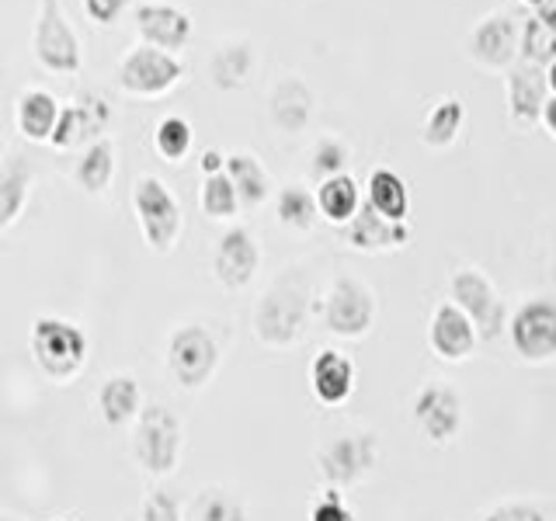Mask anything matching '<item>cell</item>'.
<instances>
[{"label":"cell","mask_w":556,"mask_h":521,"mask_svg":"<svg viewBox=\"0 0 556 521\" xmlns=\"http://www.w3.org/2000/svg\"><path fill=\"white\" fill-rule=\"evenodd\" d=\"M309 327V275L286 268L254 306V334L265 347H292Z\"/></svg>","instance_id":"6da1fadb"},{"label":"cell","mask_w":556,"mask_h":521,"mask_svg":"<svg viewBox=\"0 0 556 521\" xmlns=\"http://www.w3.org/2000/svg\"><path fill=\"white\" fill-rule=\"evenodd\" d=\"M28 344H31L35 365L56 382L74 379L87 365V352H91L84 330L77 323L63 320V317H39L35 320Z\"/></svg>","instance_id":"7a4b0ae2"},{"label":"cell","mask_w":556,"mask_h":521,"mask_svg":"<svg viewBox=\"0 0 556 521\" xmlns=\"http://www.w3.org/2000/svg\"><path fill=\"white\" fill-rule=\"evenodd\" d=\"M132 208L150 251L170 254L181 233V205L174 199V191L153 174H139L132 185Z\"/></svg>","instance_id":"3957f363"},{"label":"cell","mask_w":556,"mask_h":521,"mask_svg":"<svg viewBox=\"0 0 556 521\" xmlns=\"http://www.w3.org/2000/svg\"><path fill=\"white\" fill-rule=\"evenodd\" d=\"M132 456L150 476L174 473V469H178V456H181L178 414L161 404L143 407V414H139V421H136V434H132Z\"/></svg>","instance_id":"277c9868"},{"label":"cell","mask_w":556,"mask_h":521,"mask_svg":"<svg viewBox=\"0 0 556 521\" xmlns=\"http://www.w3.org/2000/svg\"><path fill=\"white\" fill-rule=\"evenodd\" d=\"M31 49L35 60L52 69V74H80L84 49L77 31L66 22L60 0H39V22H35Z\"/></svg>","instance_id":"5b68a950"},{"label":"cell","mask_w":556,"mask_h":521,"mask_svg":"<svg viewBox=\"0 0 556 521\" xmlns=\"http://www.w3.org/2000/svg\"><path fill=\"white\" fill-rule=\"evenodd\" d=\"M219 365V344L199 323H185L167 341V369L181 390H202Z\"/></svg>","instance_id":"8992f818"},{"label":"cell","mask_w":556,"mask_h":521,"mask_svg":"<svg viewBox=\"0 0 556 521\" xmlns=\"http://www.w3.org/2000/svg\"><path fill=\"white\" fill-rule=\"evenodd\" d=\"M511 347L521 361L543 365L556 358V300L553 295H532L508 323Z\"/></svg>","instance_id":"52a82bcc"},{"label":"cell","mask_w":556,"mask_h":521,"mask_svg":"<svg viewBox=\"0 0 556 521\" xmlns=\"http://www.w3.org/2000/svg\"><path fill=\"white\" fill-rule=\"evenodd\" d=\"M376 320V295L355 275H338L324 300V323L338 338H365Z\"/></svg>","instance_id":"ba28073f"},{"label":"cell","mask_w":556,"mask_h":521,"mask_svg":"<svg viewBox=\"0 0 556 521\" xmlns=\"http://www.w3.org/2000/svg\"><path fill=\"white\" fill-rule=\"evenodd\" d=\"M181 74H185V66L174 52L139 42L118 63V87L136 98H156V94H167L170 87L181 80Z\"/></svg>","instance_id":"9c48e42d"},{"label":"cell","mask_w":556,"mask_h":521,"mask_svg":"<svg viewBox=\"0 0 556 521\" xmlns=\"http://www.w3.org/2000/svg\"><path fill=\"white\" fill-rule=\"evenodd\" d=\"M448 300L477 323L480 341H494L504 327V300L480 268H459L448 278Z\"/></svg>","instance_id":"30bf717a"},{"label":"cell","mask_w":556,"mask_h":521,"mask_svg":"<svg viewBox=\"0 0 556 521\" xmlns=\"http://www.w3.org/2000/svg\"><path fill=\"white\" fill-rule=\"evenodd\" d=\"M379 462V442L372 431L341 434L317 452V469L330 486H352L365 480Z\"/></svg>","instance_id":"8fae6325"},{"label":"cell","mask_w":556,"mask_h":521,"mask_svg":"<svg viewBox=\"0 0 556 521\" xmlns=\"http://www.w3.org/2000/svg\"><path fill=\"white\" fill-rule=\"evenodd\" d=\"M466 56L486 69H508L521 56V25L508 11H491L466 35Z\"/></svg>","instance_id":"7c38bea8"},{"label":"cell","mask_w":556,"mask_h":521,"mask_svg":"<svg viewBox=\"0 0 556 521\" xmlns=\"http://www.w3.org/2000/svg\"><path fill=\"white\" fill-rule=\"evenodd\" d=\"M414 424L434 445H448L463 428V399L448 382H425L414 396Z\"/></svg>","instance_id":"4fadbf2b"},{"label":"cell","mask_w":556,"mask_h":521,"mask_svg":"<svg viewBox=\"0 0 556 521\" xmlns=\"http://www.w3.org/2000/svg\"><path fill=\"white\" fill-rule=\"evenodd\" d=\"M261 268V247H257V237L243 226H230L219 240H216V251H213V275L223 289H248L251 278Z\"/></svg>","instance_id":"5bb4252c"},{"label":"cell","mask_w":556,"mask_h":521,"mask_svg":"<svg viewBox=\"0 0 556 521\" xmlns=\"http://www.w3.org/2000/svg\"><path fill=\"white\" fill-rule=\"evenodd\" d=\"M504 80H508V112H511L515 126L532 129L535 122H543V109L553 98L546 66L518 60L515 66H508V77Z\"/></svg>","instance_id":"9a60e30c"},{"label":"cell","mask_w":556,"mask_h":521,"mask_svg":"<svg viewBox=\"0 0 556 521\" xmlns=\"http://www.w3.org/2000/svg\"><path fill=\"white\" fill-rule=\"evenodd\" d=\"M477 341H480L477 323L456 303L448 300L442 306H434L428 323V344L442 361H466L477 352Z\"/></svg>","instance_id":"2e32d148"},{"label":"cell","mask_w":556,"mask_h":521,"mask_svg":"<svg viewBox=\"0 0 556 521\" xmlns=\"http://www.w3.org/2000/svg\"><path fill=\"white\" fill-rule=\"evenodd\" d=\"M109 122H112L109 104H104L98 94H84L74 104H63L56 132H52L49 143L56 150H74L84 143V139L98 143V139H104V132H109Z\"/></svg>","instance_id":"e0dca14e"},{"label":"cell","mask_w":556,"mask_h":521,"mask_svg":"<svg viewBox=\"0 0 556 521\" xmlns=\"http://www.w3.org/2000/svg\"><path fill=\"white\" fill-rule=\"evenodd\" d=\"M136 31H139V39H143V46L178 52L191 39V17L174 4H139Z\"/></svg>","instance_id":"ac0fdd59"},{"label":"cell","mask_w":556,"mask_h":521,"mask_svg":"<svg viewBox=\"0 0 556 521\" xmlns=\"http://www.w3.org/2000/svg\"><path fill=\"white\" fill-rule=\"evenodd\" d=\"M313 109H317V98H313V91L300 77H282L268 94V118L286 136L303 132L313 118Z\"/></svg>","instance_id":"d6986e66"},{"label":"cell","mask_w":556,"mask_h":521,"mask_svg":"<svg viewBox=\"0 0 556 521\" xmlns=\"http://www.w3.org/2000/svg\"><path fill=\"white\" fill-rule=\"evenodd\" d=\"M309 386L317 393L320 404L327 407H341L348 396L355 393V365L348 355L334 352V347H324L317 352L309 365Z\"/></svg>","instance_id":"ffe728a7"},{"label":"cell","mask_w":556,"mask_h":521,"mask_svg":"<svg viewBox=\"0 0 556 521\" xmlns=\"http://www.w3.org/2000/svg\"><path fill=\"white\" fill-rule=\"evenodd\" d=\"M344 240L352 243L355 251L376 254V251H390V247H404L410 240V226L407 223H390L382 219L376 208L365 202L358 208V216L344 226Z\"/></svg>","instance_id":"44dd1931"},{"label":"cell","mask_w":556,"mask_h":521,"mask_svg":"<svg viewBox=\"0 0 556 521\" xmlns=\"http://www.w3.org/2000/svg\"><path fill=\"white\" fill-rule=\"evenodd\" d=\"M98 410H101V421L109 428L129 424L132 417L143 414V393H139V382L126 372L109 376L98 390Z\"/></svg>","instance_id":"7402d4cb"},{"label":"cell","mask_w":556,"mask_h":521,"mask_svg":"<svg viewBox=\"0 0 556 521\" xmlns=\"http://www.w3.org/2000/svg\"><path fill=\"white\" fill-rule=\"evenodd\" d=\"M60 112V101L35 87V91H25L17 98V129H22L28 143H49L52 132H56Z\"/></svg>","instance_id":"603a6c76"},{"label":"cell","mask_w":556,"mask_h":521,"mask_svg":"<svg viewBox=\"0 0 556 521\" xmlns=\"http://www.w3.org/2000/svg\"><path fill=\"white\" fill-rule=\"evenodd\" d=\"M31 181H35L31 164L11 153L4 161V170H0V230H11L17 216H22V208L31 195Z\"/></svg>","instance_id":"cb8c5ba5"},{"label":"cell","mask_w":556,"mask_h":521,"mask_svg":"<svg viewBox=\"0 0 556 521\" xmlns=\"http://www.w3.org/2000/svg\"><path fill=\"white\" fill-rule=\"evenodd\" d=\"M254 63H257L254 46L226 42L213 52V60H208V77H213V87H219V91H240V87H248Z\"/></svg>","instance_id":"d4e9b609"},{"label":"cell","mask_w":556,"mask_h":521,"mask_svg":"<svg viewBox=\"0 0 556 521\" xmlns=\"http://www.w3.org/2000/svg\"><path fill=\"white\" fill-rule=\"evenodd\" d=\"M317 205H320V216L327 223H338V226H348L362 208V191H358V181L352 174H334V178L320 181L317 188Z\"/></svg>","instance_id":"484cf974"},{"label":"cell","mask_w":556,"mask_h":521,"mask_svg":"<svg viewBox=\"0 0 556 521\" xmlns=\"http://www.w3.org/2000/svg\"><path fill=\"white\" fill-rule=\"evenodd\" d=\"M369 205L382 219L390 223H407V208H410V195H407V185L400 178L396 170L390 167H379L369 174Z\"/></svg>","instance_id":"4316f807"},{"label":"cell","mask_w":556,"mask_h":521,"mask_svg":"<svg viewBox=\"0 0 556 521\" xmlns=\"http://www.w3.org/2000/svg\"><path fill=\"white\" fill-rule=\"evenodd\" d=\"M74 178L87 195H101V191L112 185V178H115V143L112 139H98V143H91L80 153Z\"/></svg>","instance_id":"83f0119b"},{"label":"cell","mask_w":556,"mask_h":521,"mask_svg":"<svg viewBox=\"0 0 556 521\" xmlns=\"http://www.w3.org/2000/svg\"><path fill=\"white\" fill-rule=\"evenodd\" d=\"M226 174H230L233 185H237L240 205L254 208V205H261L268 199V191H271L268 174H265V167L257 164L254 153H230V156H226Z\"/></svg>","instance_id":"f1b7e54d"},{"label":"cell","mask_w":556,"mask_h":521,"mask_svg":"<svg viewBox=\"0 0 556 521\" xmlns=\"http://www.w3.org/2000/svg\"><path fill=\"white\" fill-rule=\"evenodd\" d=\"M463 118H466L463 98H456V94L442 98V101L428 112V118H425V129H421L425 147H431V150H445V147H452V143H456L459 129H463Z\"/></svg>","instance_id":"f546056e"},{"label":"cell","mask_w":556,"mask_h":521,"mask_svg":"<svg viewBox=\"0 0 556 521\" xmlns=\"http://www.w3.org/2000/svg\"><path fill=\"white\" fill-rule=\"evenodd\" d=\"M320 216L317 191H306L303 185H286L278 191V223L292 226V230H313V223Z\"/></svg>","instance_id":"4dcf8cb0"},{"label":"cell","mask_w":556,"mask_h":521,"mask_svg":"<svg viewBox=\"0 0 556 521\" xmlns=\"http://www.w3.org/2000/svg\"><path fill=\"white\" fill-rule=\"evenodd\" d=\"M237 208H240V195L230 174L223 170L202 181V213L208 219H230L237 216Z\"/></svg>","instance_id":"1f68e13d"},{"label":"cell","mask_w":556,"mask_h":521,"mask_svg":"<svg viewBox=\"0 0 556 521\" xmlns=\"http://www.w3.org/2000/svg\"><path fill=\"white\" fill-rule=\"evenodd\" d=\"M153 147L170 164L185 161L188 150H191V126H188L181 115L161 118V122H156V132H153Z\"/></svg>","instance_id":"d6a6232c"},{"label":"cell","mask_w":556,"mask_h":521,"mask_svg":"<svg viewBox=\"0 0 556 521\" xmlns=\"http://www.w3.org/2000/svg\"><path fill=\"white\" fill-rule=\"evenodd\" d=\"M191 514H195V521H248L243 504L230 491H216V486L199 494V500L191 504Z\"/></svg>","instance_id":"836d02e7"},{"label":"cell","mask_w":556,"mask_h":521,"mask_svg":"<svg viewBox=\"0 0 556 521\" xmlns=\"http://www.w3.org/2000/svg\"><path fill=\"white\" fill-rule=\"evenodd\" d=\"M521 60L539 66L556 63V31H549L535 14L521 25Z\"/></svg>","instance_id":"e575fe53"},{"label":"cell","mask_w":556,"mask_h":521,"mask_svg":"<svg viewBox=\"0 0 556 521\" xmlns=\"http://www.w3.org/2000/svg\"><path fill=\"white\" fill-rule=\"evenodd\" d=\"M344 164H348V147L341 143V139L327 136L313 147V170H317L324 181L334 178V174H344Z\"/></svg>","instance_id":"d590c367"},{"label":"cell","mask_w":556,"mask_h":521,"mask_svg":"<svg viewBox=\"0 0 556 521\" xmlns=\"http://www.w3.org/2000/svg\"><path fill=\"white\" fill-rule=\"evenodd\" d=\"M139 521H181V500L170 491H150L143 508H139Z\"/></svg>","instance_id":"8d00e7d4"},{"label":"cell","mask_w":556,"mask_h":521,"mask_svg":"<svg viewBox=\"0 0 556 521\" xmlns=\"http://www.w3.org/2000/svg\"><path fill=\"white\" fill-rule=\"evenodd\" d=\"M309 521H355V514L348 511V504L341 500L338 486H330V491H327L317 504H313Z\"/></svg>","instance_id":"74e56055"},{"label":"cell","mask_w":556,"mask_h":521,"mask_svg":"<svg viewBox=\"0 0 556 521\" xmlns=\"http://www.w3.org/2000/svg\"><path fill=\"white\" fill-rule=\"evenodd\" d=\"M480 521H546V514L535 508V504H521V500H511V504H497L494 511H486Z\"/></svg>","instance_id":"f35d334b"},{"label":"cell","mask_w":556,"mask_h":521,"mask_svg":"<svg viewBox=\"0 0 556 521\" xmlns=\"http://www.w3.org/2000/svg\"><path fill=\"white\" fill-rule=\"evenodd\" d=\"M84 11L94 25H115L126 11V0H84Z\"/></svg>","instance_id":"ab89813d"},{"label":"cell","mask_w":556,"mask_h":521,"mask_svg":"<svg viewBox=\"0 0 556 521\" xmlns=\"http://www.w3.org/2000/svg\"><path fill=\"white\" fill-rule=\"evenodd\" d=\"M202 170H205V178H213V174H223L226 170V156L219 150H205L202 153Z\"/></svg>","instance_id":"60d3db41"},{"label":"cell","mask_w":556,"mask_h":521,"mask_svg":"<svg viewBox=\"0 0 556 521\" xmlns=\"http://www.w3.org/2000/svg\"><path fill=\"white\" fill-rule=\"evenodd\" d=\"M535 17L543 22L549 31H556V0H546V4H539L535 8Z\"/></svg>","instance_id":"b9f144b4"},{"label":"cell","mask_w":556,"mask_h":521,"mask_svg":"<svg viewBox=\"0 0 556 521\" xmlns=\"http://www.w3.org/2000/svg\"><path fill=\"white\" fill-rule=\"evenodd\" d=\"M543 126H546V132L556 139V98L546 101V109H543Z\"/></svg>","instance_id":"7bdbcfd3"},{"label":"cell","mask_w":556,"mask_h":521,"mask_svg":"<svg viewBox=\"0 0 556 521\" xmlns=\"http://www.w3.org/2000/svg\"><path fill=\"white\" fill-rule=\"evenodd\" d=\"M546 77H549V91H553V98H556V63L546 66Z\"/></svg>","instance_id":"ee69618b"},{"label":"cell","mask_w":556,"mask_h":521,"mask_svg":"<svg viewBox=\"0 0 556 521\" xmlns=\"http://www.w3.org/2000/svg\"><path fill=\"white\" fill-rule=\"evenodd\" d=\"M549 278H553V285H556V237H553V257H549Z\"/></svg>","instance_id":"f6af8a7d"},{"label":"cell","mask_w":556,"mask_h":521,"mask_svg":"<svg viewBox=\"0 0 556 521\" xmlns=\"http://www.w3.org/2000/svg\"><path fill=\"white\" fill-rule=\"evenodd\" d=\"M521 4H529V8H539V4H546V0H521Z\"/></svg>","instance_id":"bcb514c9"},{"label":"cell","mask_w":556,"mask_h":521,"mask_svg":"<svg viewBox=\"0 0 556 521\" xmlns=\"http://www.w3.org/2000/svg\"><path fill=\"white\" fill-rule=\"evenodd\" d=\"M4 521H22V518H14V514H8V518H4Z\"/></svg>","instance_id":"7dc6e473"},{"label":"cell","mask_w":556,"mask_h":521,"mask_svg":"<svg viewBox=\"0 0 556 521\" xmlns=\"http://www.w3.org/2000/svg\"><path fill=\"white\" fill-rule=\"evenodd\" d=\"M52 521H63V518H52Z\"/></svg>","instance_id":"c3c4849f"}]
</instances>
